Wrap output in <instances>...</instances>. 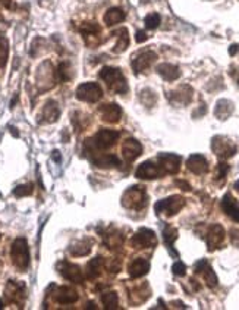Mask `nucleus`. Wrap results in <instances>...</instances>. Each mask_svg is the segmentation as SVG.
I'll return each instance as SVG.
<instances>
[{
	"mask_svg": "<svg viewBox=\"0 0 239 310\" xmlns=\"http://www.w3.org/2000/svg\"><path fill=\"white\" fill-rule=\"evenodd\" d=\"M98 77L102 78V81L107 85V88L110 92L116 94H126L129 92L128 87V81H126L125 75L119 68H113V66H104L98 74Z\"/></svg>",
	"mask_w": 239,
	"mask_h": 310,
	"instance_id": "1",
	"label": "nucleus"
},
{
	"mask_svg": "<svg viewBox=\"0 0 239 310\" xmlns=\"http://www.w3.org/2000/svg\"><path fill=\"white\" fill-rule=\"evenodd\" d=\"M12 263L19 272H25L30 266V247L24 237L16 238L11 247Z\"/></svg>",
	"mask_w": 239,
	"mask_h": 310,
	"instance_id": "2",
	"label": "nucleus"
},
{
	"mask_svg": "<svg viewBox=\"0 0 239 310\" xmlns=\"http://www.w3.org/2000/svg\"><path fill=\"white\" fill-rule=\"evenodd\" d=\"M148 197H147L144 187L134 186L129 187L122 196V206L132 210H140L147 206Z\"/></svg>",
	"mask_w": 239,
	"mask_h": 310,
	"instance_id": "3",
	"label": "nucleus"
},
{
	"mask_svg": "<svg viewBox=\"0 0 239 310\" xmlns=\"http://www.w3.org/2000/svg\"><path fill=\"white\" fill-rule=\"evenodd\" d=\"M185 206V198L182 196H170L163 200H158L154 205L157 216L165 215L166 217H172L177 215Z\"/></svg>",
	"mask_w": 239,
	"mask_h": 310,
	"instance_id": "4",
	"label": "nucleus"
},
{
	"mask_svg": "<svg viewBox=\"0 0 239 310\" xmlns=\"http://www.w3.org/2000/svg\"><path fill=\"white\" fill-rule=\"evenodd\" d=\"M211 150H213V153L217 156V157L226 160V159H230V157H233V156L236 155L238 147L228 137L216 135V137L211 138Z\"/></svg>",
	"mask_w": 239,
	"mask_h": 310,
	"instance_id": "5",
	"label": "nucleus"
},
{
	"mask_svg": "<svg viewBox=\"0 0 239 310\" xmlns=\"http://www.w3.org/2000/svg\"><path fill=\"white\" fill-rule=\"evenodd\" d=\"M5 297L11 304L22 307L24 303H25V299H27V287H25V284L22 281L11 279L8 282V285H6V288H5Z\"/></svg>",
	"mask_w": 239,
	"mask_h": 310,
	"instance_id": "6",
	"label": "nucleus"
},
{
	"mask_svg": "<svg viewBox=\"0 0 239 310\" xmlns=\"http://www.w3.org/2000/svg\"><path fill=\"white\" fill-rule=\"evenodd\" d=\"M76 99L81 102H87V103H97L102 97H103V90L100 87V84L93 83H83L78 85L76 88Z\"/></svg>",
	"mask_w": 239,
	"mask_h": 310,
	"instance_id": "7",
	"label": "nucleus"
},
{
	"mask_svg": "<svg viewBox=\"0 0 239 310\" xmlns=\"http://www.w3.org/2000/svg\"><path fill=\"white\" fill-rule=\"evenodd\" d=\"M121 134L114 130H98L93 138H90V141L93 143V145L97 150H107L110 147H113L116 144V141L119 140Z\"/></svg>",
	"mask_w": 239,
	"mask_h": 310,
	"instance_id": "8",
	"label": "nucleus"
},
{
	"mask_svg": "<svg viewBox=\"0 0 239 310\" xmlns=\"http://www.w3.org/2000/svg\"><path fill=\"white\" fill-rule=\"evenodd\" d=\"M157 162L165 175H175L181 169L182 157L175 153H158Z\"/></svg>",
	"mask_w": 239,
	"mask_h": 310,
	"instance_id": "9",
	"label": "nucleus"
},
{
	"mask_svg": "<svg viewBox=\"0 0 239 310\" xmlns=\"http://www.w3.org/2000/svg\"><path fill=\"white\" fill-rule=\"evenodd\" d=\"M192 97H194V90L188 84L179 85L176 90H173V92L167 94L169 102L173 106H177V107H182V106H187V104L191 103Z\"/></svg>",
	"mask_w": 239,
	"mask_h": 310,
	"instance_id": "10",
	"label": "nucleus"
},
{
	"mask_svg": "<svg viewBox=\"0 0 239 310\" xmlns=\"http://www.w3.org/2000/svg\"><path fill=\"white\" fill-rule=\"evenodd\" d=\"M131 244L134 248H151L157 246L156 232L148 228H140L138 232L132 237Z\"/></svg>",
	"mask_w": 239,
	"mask_h": 310,
	"instance_id": "11",
	"label": "nucleus"
},
{
	"mask_svg": "<svg viewBox=\"0 0 239 310\" xmlns=\"http://www.w3.org/2000/svg\"><path fill=\"white\" fill-rule=\"evenodd\" d=\"M57 272L62 275L63 278L66 281H71L73 284H83L84 282V275L81 268L75 263H71V262H66V260H62L57 263Z\"/></svg>",
	"mask_w": 239,
	"mask_h": 310,
	"instance_id": "12",
	"label": "nucleus"
},
{
	"mask_svg": "<svg viewBox=\"0 0 239 310\" xmlns=\"http://www.w3.org/2000/svg\"><path fill=\"white\" fill-rule=\"evenodd\" d=\"M194 272L198 273V275H203V278L206 281L207 287H210V288H216V287H217V275H216V272L213 270V268L210 266L207 259H200L198 262H195V265H194Z\"/></svg>",
	"mask_w": 239,
	"mask_h": 310,
	"instance_id": "13",
	"label": "nucleus"
},
{
	"mask_svg": "<svg viewBox=\"0 0 239 310\" xmlns=\"http://www.w3.org/2000/svg\"><path fill=\"white\" fill-rule=\"evenodd\" d=\"M163 175L165 174L160 169V166L156 165L151 160L143 162L141 165L136 168L135 171V176L138 179H147V181H153V179H157V178H162Z\"/></svg>",
	"mask_w": 239,
	"mask_h": 310,
	"instance_id": "14",
	"label": "nucleus"
},
{
	"mask_svg": "<svg viewBox=\"0 0 239 310\" xmlns=\"http://www.w3.org/2000/svg\"><path fill=\"white\" fill-rule=\"evenodd\" d=\"M54 291H53V300L59 304H73L76 303L79 296H78V291L73 288V287H69V285H62V287H53Z\"/></svg>",
	"mask_w": 239,
	"mask_h": 310,
	"instance_id": "15",
	"label": "nucleus"
},
{
	"mask_svg": "<svg viewBox=\"0 0 239 310\" xmlns=\"http://www.w3.org/2000/svg\"><path fill=\"white\" fill-rule=\"evenodd\" d=\"M157 61V53H154L153 50H144L140 54H136L135 58L132 59V69H134V74H141L147 71L153 63Z\"/></svg>",
	"mask_w": 239,
	"mask_h": 310,
	"instance_id": "16",
	"label": "nucleus"
},
{
	"mask_svg": "<svg viewBox=\"0 0 239 310\" xmlns=\"http://www.w3.org/2000/svg\"><path fill=\"white\" fill-rule=\"evenodd\" d=\"M225 241V229L218 224H213L208 228L207 235H206V243H207L208 251H214L220 248V246Z\"/></svg>",
	"mask_w": 239,
	"mask_h": 310,
	"instance_id": "17",
	"label": "nucleus"
},
{
	"mask_svg": "<svg viewBox=\"0 0 239 310\" xmlns=\"http://www.w3.org/2000/svg\"><path fill=\"white\" fill-rule=\"evenodd\" d=\"M79 32L87 43V46H95L98 44V35L102 32V27L97 22H83L79 25Z\"/></svg>",
	"mask_w": 239,
	"mask_h": 310,
	"instance_id": "18",
	"label": "nucleus"
},
{
	"mask_svg": "<svg viewBox=\"0 0 239 310\" xmlns=\"http://www.w3.org/2000/svg\"><path fill=\"white\" fill-rule=\"evenodd\" d=\"M98 112L102 115V119H103L106 124H117L121 119H122V107L116 103H106L102 104L98 107Z\"/></svg>",
	"mask_w": 239,
	"mask_h": 310,
	"instance_id": "19",
	"label": "nucleus"
},
{
	"mask_svg": "<svg viewBox=\"0 0 239 310\" xmlns=\"http://www.w3.org/2000/svg\"><path fill=\"white\" fill-rule=\"evenodd\" d=\"M143 155V145L135 138H126L122 144V156L126 162H134Z\"/></svg>",
	"mask_w": 239,
	"mask_h": 310,
	"instance_id": "20",
	"label": "nucleus"
},
{
	"mask_svg": "<svg viewBox=\"0 0 239 310\" xmlns=\"http://www.w3.org/2000/svg\"><path fill=\"white\" fill-rule=\"evenodd\" d=\"M188 171L195 175H204L208 172V162L203 155H191L187 160Z\"/></svg>",
	"mask_w": 239,
	"mask_h": 310,
	"instance_id": "21",
	"label": "nucleus"
},
{
	"mask_svg": "<svg viewBox=\"0 0 239 310\" xmlns=\"http://www.w3.org/2000/svg\"><path fill=\"white\" fill-rule=\"evenodd\" d=\"M150 272V262L144 258H136L134 259L129 266H128V273L132 279L141 278Z\"/></svg>",
	"mask_w": 239,
	"mask_h": 310,
	"instance_id": "22",
	"label": "nucleus"
},
{
	"mask_svg": "<svg viewBox=\"0 0 239 310\" xmlns=\"http://www.w3.org/2000/svg\"><path fill=\"white\" fill-rule=\"evenodd\" d=\"M61 116V109H59V104L54 100H47L46 104L43 106L42 111V121L43 124H53L59 119Z\"/></svg>",
	"mask_w": 239,
	"mask_h": 310,
	"instance_id": "23",
	"label": "nucleus"
},
{
	"mask_svg": "<svg viewBox=\"0 0 239 310\" xmlns=\"http://www.w3.org/2000/svg\"><path fill=\"white\" fill-rule=\"evenodd\" d=\"M222 209L232 221L239 222V202L230 193L225 194L222 198Z\"/></svg>",
	"mask_w": 239,
	"mask_h": 310,
	"instance_id": "24",
	"label": "nucleus"
},
{
	"mask_svg": "<svg viewBox=\"0 0 239 310\" xmlns=\"http://www.w3.org/2000/svg\"><path fill=\"white\" fill-rule=\"evenodd\" d=\"M156 71L157 74L165 80V81H169V83L176 81L177 78L182 75L181 69H179V66L173 65V63H160V65L156 68Z\"/></svg>",
	"mask_w": 239,
	"mask_h": 310,
	"instance_id": "25",
	"label": "nucleus"
},
{
	"mask_svg": "<svg viewBox=\"0 0 239 310\" xmlns=\"http://www.w3.org/2000/svg\"><path fill=\"white\" fill-rule=\"evenodd\" d=\"M112 35H114L117 39V42L114 44L113 47V53L119 54V53H124L129 47V31L128 28L122 27V28H117L112 31Z\"/></svg>",
	"mask_w": 239,
	"mask_h": 310,
	"instance_id": "26",
	"label": "nucleus"
},
{
	"mask_svg": "<svg viewBox=\"0 0 239 310\" xmlns=\"http://www.w3.org/2000/svg\"><path fill=\"white\" fill-rule=\"evenodd\" d=\"M176 240H177L176 228L172 227V225H165V228H163V241H165V244H166L169 253H170L173 258H179V253H177L176 250H175V247H173V244H175Z\"/></svg>",
	"mask_w": 239,
	"mask_h": 310,
	"instance_id": "27",
	"label": "nucleus"
},
{
	"mask_svg": "<svg viewBox=\"0 0 239 310\" xmlns=\"http://www.w3.org/2000/svg\"><path fill=\"white\" fill-rule=\"evenodd\" d=\"M233 111H235V104L232 103L230 100L220 99L216 103V107H214V116L220 121H226L229 116L233 114Z\"/></svg>",
	"mask_w": 239,
	"mask_h": 310,
	"instance_id": "28",
	"label": "nucleus"
},
{
	"mask_svg": "<svg viewBox=\"0 0 239 310\" xmlns=\"http://www.w3.org/2000/svg\"><path fill=\"white\" fill-rule=\"evenodd\" d=\"M91 246H93V240L90 238H84L79 241H75L69 246V253L72 256H87L91 251Z\"/></svg>",
	"mask_w": 239,
	"mask_h": 310,
	"instance_id": "29",
	"label": "nucleus"
},
{
	"mask_svg": "<svg viewBox=\"0 0 239 310\" xmlns=\"http://www.w3.org/2000/svg\"><path fill=\"white\" fill-rule=\"evenodd\" d=\"M126 18V13L121 8H110L109 11L104 13V24L107 27H112V25H116L119 22H124Z\"/></svg>",
	"mask_w": 239,
	"mask_h": 310,
	"instance_id": "30",
	"label": "nucleus"
},
{
	"mask_svg": "<svg viewBox=\"0 0 239 310\" xmlns=\"http://www.w3.org/2000/svg\"><path fill=\"white\" fill-rule=\"evenodd\" d=\"M102 265H103V258L97 256V258L91 259L87 263V278L95 279L97 277H100L102 273Z\"/></svg>",
	"mask_w": 239,
	"mask_h": 310,
	"instance_id": "31",
	"label": "nucleus"
},
{
	"mask_svg": "<svg viewBox=\"0 0 239 310\" xmlns=\"http://www.w3.org/2000/svg\"><path fill=\"white\" fill-rule=\"evenodd\" d=\"M102 303H103L104 309L113 310L117 309L119 306V297L114 291H109V293H102Z\"/></svg>",
	"mask_w": 239,
	"mask_h": 310,
	"instance_id": "32",
	"label": "nucleus"
},
{
	"mask_svg": "<svg viewBox=\"0 0 239 310\" xmlns=\"http://www.w3.org/2000/svg\"><path fill=\"white\" fill-rule=\"evenodd\" d=\"M140 102L144 104L146 107H153L157 103V94L151 88H144L140 92Z\"/></svg>",
	"mask_w": 239,
	"mask_h": 310,
	"instance_id": "33",
	"label": "nucleus"
},
{
	"mask_svg": "<svg viewBox=\"0 0 239 310\" xmlns=\"http://www.w3.org/2000/svg\"><path fill=\"white\" fill-rule=\"evenodd\" d=\"M83 116V112H73L72 114V124L73 126H75V131L76 133H81V131H84L87 126H88V124H90V118H88V115H84V118H81Z\"/></svg>",
	"mask_w": 239,
	"mask_h": 310,
	"instance_id": "34",
	"label": "nucleus"
},
{
	"mask_svg": "<svg viewBox=\"0 0 239 310\" xmlns=\"http://www.w3.org/2000/svg\"><path fill=\"white\" fill-rule=\"evenodd\" d=\"M9 58V43L5 37H0V68H5Z\"/></svg>",
	"mask_w": 239,
	"mask_h": 310,
	"instance_id": "35",
	"label": "nucleus"
},
{
	"mask_svg": "<svg viewBox=\"0 0 239 310\" xmlns=\"http://www.w3.org/2000/svg\"><path fill=\"white\" fill-rule=\"evenodd\" d=\"M57 78L61 80V81H69L71 78H72V72H71V65L68 62H62L59 65V68H57Z\"/></svg>",
	"mask_w": 239,
	"mask_h": 310,
	"instance_id": "36",
	"label": "nucleus"
},
{
	"mask_svg": "<svg viewBox=\"0 0 239 310\" xmlns=\"http://www.w3.org/2000/svg\"><path fill=\"white\" fill-rule=\"evenodd\" d=\"M32 193H34V186H32L31 183H28V184H21V186L13 188V196L15 197L31 196Z\"/></svg>",
	"mask_w": 239,
	"mask_h": 310,
	"instance_id": "37",
	"label": "nucleus"
},
{
	"mask_svg": "<svg viewBox=\"0 0 239 310\" xmlns=\"http://www.w3.org/2000/svg\"><path fill=\"white\" fill-rule=\"evenodd\" d=\"M160 22H162V18H160L158 13H150V15H147L146 18H144V24H146L147 30H156L157 27L160 25Z\"/></svg>",
	"mask_w": 239,
	"mask_h": 310,
	"instance_id": "38",
	"label": "nucleus"
},
{
	"mask_svg": "<svg viewBox=\"0 0 239 310\" xmlns=\"http://www.w3.org/2000/svg\"><path fill=\"white\" fill-rule=\"evenodd\" d=\"M229 169H230V166H229L226 162H218L217 168H216V181L225 183Z\"/></svg>",
	"mask_w": 239,
	"mask_h": 310,
	"instance_id": "39",
	"label": "nucleus"
},
{
	"mask_svg": "<svg viewBox=\"0 0 239 310\" xmlns=\"http://www.w3.org/2000/svg\"><path fill=\"white\" fill-rule=\"evenodd\" d=\"M172 272H173V275H176V277H185V273H187V266H185V263H182L181 260L175 262L173 266H172Z\"/></svg>",
	"mask_w": 239,
	"mask_h": 310,
	"instance_id": "40",
	"label": "nucleus"
},
{
	"mask_svg": "<svg viewBox=\"0 0 239 310\" xmlns=\"http://www.w3.org/2000/svg\"><path fill=\"white\" fill-rule=\"evenodd\" d=\"M106 268H107V270H110L112 273H117L121 270V262L117 259H110L106 263Z\"/></svg>",
	"mask_w": 239,
	"mask_h": 310,
	"instance_id": "41",
	"label": "nucleus"
},
{
	"mask_svg": "<svg viewBox=\"0 0 239 310\" xmlns=\"http://www.w3.org/2000/svg\"><path fill=\"white\" fill-rule=\"evenodd\" d=\"M148 40V35H147L146 31H143V30H140V31H136L135 34V42L136 43H144Z\"/></svg>",
	"mask_w": 239,
	"mask_h": 310,
	"instance_id": "42",
	"label": "nucleus"
},
{
	"mask_svg": "<svg viewBox=\"0 0 239 310\" xmlns=\"http://www.w3.org/2000/svg\"><path fill=\"white\" fill-rule=\"evenodd\" d=\"M175 184H176L181 190H184V191H191V186L188 184L187 181H182V179H176L175 181Z\"/></svg>",
	"mask_w": 239,
	"mask_h": 310,
	"instance_id": "43",
	"label": "nucleus"
},
{
	"mask_svg": "<svg viewBox=\"0 0 239 310\" xmlns=\"http://www.w3.org/2000/svg\"><path fill=\"white\" fill-rule=\"evenodd\" d=\"M52 159L54 160V162H56V163H61V162H62V156H61V152H59V150H53Z\"/></svg>",
	"mask_w": 239,
	"mask_h": 310,
	"instance_id": "44",
	"label": "nucleus"
},
{
	"mask_svg": "<svg viewBox=\"0 0 239 310\" xmlns=\"http://www.w3.org/2000/svg\"><path fill=\"white\" fill-rule=\"evenodd\" d=\"M206 112H207V106H206V104H201V109H198L197 112H194L192 116H194V118H198V116H203Z\"/></svg>",
	"mask_w": 239,
	"mask_h": 310,
	"instance_id": "45",
	"label": "nucleus"
},
{
	"mask_svg": "<svg viewBox=\"0 0 239 310\" xmlns=\"http://www.w3.org/2000/svg\"><path fill=\"white\" fill-rule=\"evenodd\" d=\"M239 53V44H232L230 47H229V54L230 56H235V54H238Z\"/></svg>",
	"mask_w": 239,
	"mask_h": 310,
	"instance_id": "46",
	"label": "nucleus"
},
{
	"mask_svg": "<svg viewBox=\"0 0 239 310\" xmlns=\"http://www.w3.org/2000/svg\"><path fill=\"white\" fill-rule=\"evenodd\" d=\"M87 309H97V306H95L94 301H90V303L87 304Z\"/></svg>",
	"mask_w": 239,
	"mask_h": 310,
	"instance_id": "47",
	"label": "nucleus"
},
{
	"mask_svg": "<svg viewBox=\"0 0 239 310\" xmlns=\"http://www.w3.org/2000/svg\"><path fill=\"white\" fill-rule=\"evenodd\" d=\"M15 130H16V128H13V126H11V133H12V134L15 135V137H19V134H18V133L15 131Z\"/></svg>",
	"mask_w": 239,
	"mask_h": 310,
	"instance_id": "48",
	"label": "nucleus"
},
{
	"mask_svg": "<svg viewBox=\"0 0 239 310\" xmlns=\"http://www.w3.org/2000/svg\"><path fill=\"white\" fill-rule=\"evenodd\" d=\"M3 307H5V304H3V301H2V300H0V310L3 309Z\"/></svg>",
	"mask_w": 239,
	"mask_h": 310,
	"instance_id": "49",
	"label": "nucleus"
},
{
	"mask_svg": "<svg viewBox=\"0 0 239 310\" xmlns=\"http://www.w3.org/2000/svg\"><path fill=\"white\" fill-rule=\"evenodd\" d=\"M235 188H236V190H238V191H239V181H238V183H236V184H235Z\"/></svg>",
	"mask_w": 239,
	"mask_h": 310,
	"instance_id": "50",
	"label": "nucleus"
},
{
	"mask_svg": "<svg viewBox=\"0 0 239 310\" xmlns=\"http://www.w3.org/2000/svg\"><path fill=\"white\" fill-rule=\"evenodd\" d=\"M0 272H2V262H0Z\"/></svg>",
	"mask_w": 239,
	"mask_h": 310,
	"instance_id": "51",
	"label": "nucleus"
},
{
	"mask_svg": "<svg viewBox=\"0 0 239 310\" xmlns=\"http://www.w3.org/2000/svg\"><path fill=\"white\" fill-rule=\"evenodd\" d=\"M238 84H239V81H238Z\"/></svg>",
	"mask_w": 239,
	"mask_h": 310,
	"instance_id": "52",
	"label": "nucleus"
},
{
	"mask_svg": "<svg viewBox=\"0 0 239 310\" xmlns=\"http://www.w3.org/2000/svg\"><path fill=\"white\" fill-rule=\"evenodd\" d=\"M0 196H2V194H0Z\"/></svg>",
	"mask_w": 239,
	"mask_h": 310,
	"instance_id": "53",
	"label": "nucleus"
},
{
	"mask_svg": "<svg viewBox=\"0 0 239 310\" xmlns=\"http://www.w3.org/2000/svg\"><path fill=\"white\" fill-rule=\"evenodd\" d=\"M0 237H2V235H0Z\"/></svg>",
	"mask_w": 239,
	"mask_h": 310,
	"instance_id": "54",
	"label": "nucleus"
}]
</instances>
